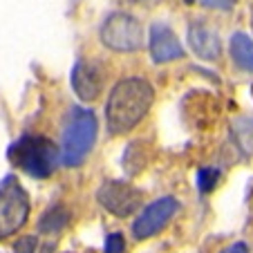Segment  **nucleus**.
Instances as JSON below:
<instances>
[{"label": "nucleus", "instance_id": "39448f33", "mask_svg": "<svg viewBox=\"0 0 253 253\" xmlns=\"http://www.w3.org/2000/svg\"><path fill=\"white\" fill-rule=\"evenodd\" d=\"M29 217V195L14 177L0 184V240L18 233Z\"/></svg>", "mask_w": 253, "mask_h": 253}, {"label": "nucleus", "instance_id": "2eb2a0df", "mask_svg": "<svg viewBox=\"0 0 253 253\" xmlns=\"http://www.w3.org/2000/svg\"><path fill=\"white\" fill-rule=\"evenodd\" d=\"M36 247H39V240L34 238V235H23L14 244V253H36L39 251Z\"/></svg>", "mask_w": 253, "mask_h": 253}, {"label": "nucleus", "instance_id": "4468645a", "mask_svg": "<svg viewBox=\"0 0 253 253\" xmlns=\"http://www.w3.org/2000/svg\"><path fill=\"white\" fill-rule=\"evenodd\" d=\"M105 251L103 253H126V240L121 233H110L105 238Z\"/></svg>", "mask_w": 253, "mask_h": 253}, {"label": "nucleus", "instance_id": "20e7f679", "mask_svg": "<svg viewBox=\"0 0 253 253\" xmlns=\"http://www.w3.org/2000/svg\"><path fill=\"white\" fill-rule=\"evenodd\" d=\"M101 43L112 52H137L143 47V25L126 11H115L101 25Z\"/></svg>", "mask_w": 253, "mask_h": 253}, {"label": "nucleus", "instance_id": "f03ea898", "mask_svg": "<svg viewBox=\"0 0 253 253\" xmlns=\"http://www.w3.org/2000/svg\"><path fill=\"white\" fill-rule=\"evenodd\" d=\"M96 117L87 108H72L70 115L63 126V137H61V164L63 166H81L90 150L94 148L96 141Z\"/></svg>", "mask_w": 253, "mask_h": 253}, {"label": "nucleus", "instance_id": "0eeeda50", "mask_svg": "<svg viewBox=\"0 0 253 253\" xmlns=\"http://www.w3.org/2000/svg\"><path fill=\"white\" fill-rule=\"evenodd\" d=\"M179 211V202L175 197H159V200L150 202L141 213L137 215V220L132 224V235L137 240H148L157 235L162 229H166L168 222L175 217Z\"/></svg>", "mask_w": 253, "mask_h": 253}, {"label": "nucleus", "instance_id": "9b49d317", "mask_svg": "<svg viewBox=\"0 0 253 253\" xmlns=\"http://www.w3.org/2000/svg\"><path fill=\"white\" fill-rule=\"evenodd\" d=\"M231 58L244 72H253V39L249 34L238 32L231 36Z\"/></svg>", "mask_w": 253, "mask_h": 253}, {"label": "nucleus", "instance_id": "6e6552de", "mask_svg": "<svg viewBox=\"0 0 253 253\" xmlns=\"http://www.w3.org/2000/svg\"><path fill=\"white\" fill-rule=\"evenodd\" d=\"M72 87L81 101L99 99V94L103 92V72H101L99 63L90 61V58L77 61L72 70Z\"/></svg>", "mask_w": 253, "mask_h": 253}, {"label": "nucleus", "instance_id": "f3484780", "mask_svg": "<svg viewBox=\"0 0 253 253\" xmlns=\"http://www.w3.org/2000/svg\"><path fill=\"white\" fill-rule=\"evenodd\" d=\"M222 253H249V249H247V244L235 242V244H231V247H226Z\"/></svg>", "mask_w": 253, "mask_h": 253}, {"label": "nucleus", "instance_id": "7ed1b4c3", "mask_svg": "<svg viewBox=\"0 0 253 253\" xmlns=\"http://www.w3.org/2000/svg\"><path fill=\"white\" fill-rule=\"evenodd\" d=\"M9 159L14 166L36 179H45L56 170V164L61 162L58 148L54 141L41 134H25L16 139L9 148Z\"/></svg>", "mask_w": 253, "mask_h": 253}, {"label": "nucleus", "instance_id": "9d476101", "mask_svg": "<svg viewBox=\"0 0 253 253\" xmlns=\"http://www.w3.org/2000/svg\"><path fill=\"white\" fill-rule=\"evenodd\" d=\"M188 45H191L193 52L200 58H204V61H215L222 52L217 32H215L213 27H209L206 23H202V20H195V23H191V27H188Z\"/></svg>", "mask_w": 253, "mask_h": 253}, {"label": "nucleus", "instance_id": "f257e3e1", "mask_svg": "<svg viewBox=\"0 0 253 253\" xmlns=\"http://www.w3.org/2000/svg\"><path fill=\"white\" fill-rule=\"evenodd\" d=\"M155 101V90L146 79L128 77L115 83L105 103V124L112 134H126L141 124Z\"/></svg>", "mask_w": 253, "mask_h": 253}, {"label": "nucleus", "instance_id": "1a4fd4ad", "mask_svg": "<svg viewBox=\"0 0 253 253\" xmlns=\"http://www.w3.org/2000/svg\"><path fill=\"white\" fill-rule=\"evenodd\" d=\"M150 56L155 63H172L184 56V47L177 39V34L166 23H153L148 36Z\"/></svg>", "mask_w": 253, "mask_h": 253}, {"label": "nucleus", "instance_id": "423d86ee", "mask_svg": "<svg viewBox=\"0 0 253 253\" xmlns=\"http://www.w3.org/2000/svg\"><path fill=\"white\" fill-rule=\"evenodd\" d=\"M96 200L108 213L117 215V217H128V215L137 213L141 209L143 193L130 182L110 179V182H103L99 186Z\"/></svg>", "mask_w": 253, "mask_h": 253}, {"label": "nucleus", "instance_id": "dca6fc26", "mask_svg": "<svg viewBox=\"0 0 253 253\" xmlns=\"http://www.w3.org/2000/svg\"><path fill=\"white\" fill-rule=\"evenodd\" d=\"M186 2H200L202 7L209 9H220V11H229L235 7V0H186Z\"/></svg>", "mask_w": 253, "mask_h": 253}, {"label": "nucleus", "instance_id": "f8f14e48", "mask_svg": "<svg viewBox=\"0 0 253 253\" xmlns=\"http://www.w3.org/2000/svg\"><path fill=\"white\" fill-rule=\"evenodd\" d=\"M67 224H70V211L63 204H54L52 209H47L43 213V217H41V222H39V231L41 233L54 235L65 229Z\"/></svg>", "mask_w": 253, "mask_h": 253}, {"label": "nucleus", "instance_id": "a211bd4d", "mask_svg": "<svg viewBox=\"0 0 253 253\" xmlns=\"http://www.w3.org/2000/svg\"><path fill=\"white\" fill-rule=\"evenodd\" d=\"M52 251H54V244H52V242H49V244H45V247L41 249V253H52Z\"/></svg>", "mask_w": 253, "mask_h": 253}, {"label": "nucleus", "instance_id": "ddd939ff", "mask_svg": "<svg viewBox=\"0 0 253 253\" xmlns=\"http://www.w3.org/2000/svg\"><path fill=\"white\" fill-rule=\"evenodd\" d=\"M217 179H220V170L217 168L204 166L197 170V188L202 193H211L215 186H217Z\"/></svg>", "mask_w": 253, "mask_h": 253}]
</instances>
